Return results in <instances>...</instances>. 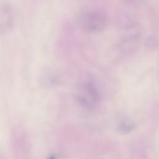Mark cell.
<instances>
[{
  "label": "cell",
  "mask_w": 159,
  "mask_h": 159,
  "mask_svg": "<svg viewBox=\"0 0 159 159\" xmlns=\"http://www.w3.org/2000/svg\"><path fill=\"white\" fill-rule=\"evenodd\" d=\"M48 159H56L55 157H54V156H51L50 157H49Z\"/></svg>",
  "instance_id": "277c9868"
},
{
  "label": "cell",
  "mask_w": 159,
  "mask_h": 159,
  "mask_svg": "<svg viewBox=\"0 0 159 159\" xmlns=\"http://www.w3.org/2000/svg\"><path fill=\"white\" fill-rule=\"evenodd\" d=\"M76 99L86 108H93L101 100L100 93L96 86L91 82L82 83L76 93Z\"/></svg>",
  "instance_id": "7a4b0ae2"
},
{
  "label": "cell",
  "mask_w": 159,
  "mask_h": 159,
  "mask_svg": "<svg viewBox=\"0 0 159 159\" xmlns=\"http://www.w3.org/2000/svg\"><path fill=\"white\" fill-rule=\"evenodd\" d=\"M118 125L119 129L124 132L130 131L134 127V124L130 119H129L126 116H122V118L120 119V122Z\"/></svg>",
  "instance_id": "3957f363"
},
{
  "label": "cell",
  "mask_w": 159,
  "mask_h": 159,
  "mask_svg": "<svg viewBox=\"0 0 159 159\" xmlns=\"http://www.w3.org/2000/svg\"><path fill=\"white\" fill-rule=\"evenodd\" d=\"M105 12L98 7H91L80 11L78 23L81 30L87 32H98L103 30L107 24Z\"/></svg>",
  "instance_id": "6da1fadb"
}]
</instances>
